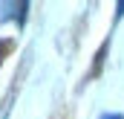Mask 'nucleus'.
I'll return each mask as SVG.
<instances>
[{
  "instance_id": "obj_1",
  "label": "nucleus",
  "mask_w": 124,
  "mask_h": 119,
  "mask_svg": "<svg viewBox=\"0 0 124 119\" xmlns=\"http://www.w3.org/2000/svg\"><path fill=\"white\" fill-rule=\"evenodd\" d=\"M104 119H121V116H104Z\"/></svg>"
}]
</instances>
